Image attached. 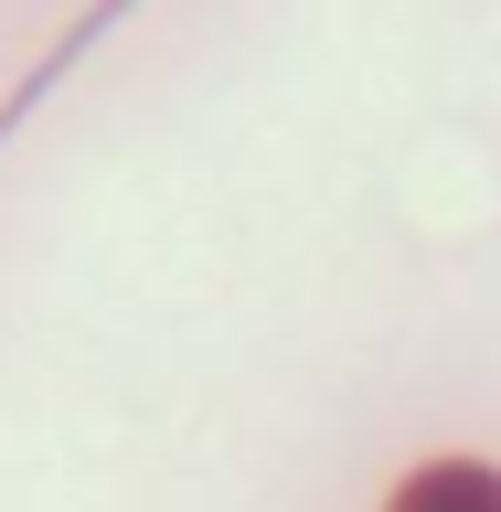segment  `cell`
Segmentation results:
<instances>
[{
  "label": "cell",
  "instance_id": "cell-1",
  "mask_svg": "<svg viewBox=\"0 0 501 512\" xmlns=\"http://www.w3.org/2000/svg\"><path fill=\"white\" fill-rule=\"evenodd\" d=\"M384 512H501V470L491 459H427Z\"/></svg>",
  "mask_w": 501,
  "mask_h": 512
}]
</instances>
